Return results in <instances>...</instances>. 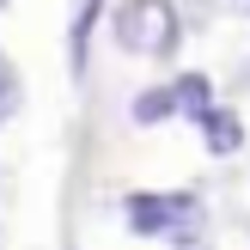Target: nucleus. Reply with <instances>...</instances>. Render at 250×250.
<instances>
[{
	"label": "nucleus",
	"mask_w": 250,
	"mask_h": 250,
	"mask_svg": "<svg viewBox=\"0 0 250 250\" xmlns=\"http://www.w3.org/2000/svg\"><path fill=\"white\" fill-rule=\"evenodd\" d=\"M104 19V0H73V19H67V67L85 73V49H92V31Z\"/></svg>",
	"instance_id": "obj_4"
},
{
	"label": "nucleus",
	"mask_w": 250,
	"mask_h": 250,
	"mask_svg": "<svg viewBox=\"0 0 250 250\" xmlns=\"http://www.w3.org/2000/svg\"><path fill=\"white\" fill-rule=\"evenodd\" d=\"M122 220H128L134 238H195L202 202L189 189H128L122 195Z\"/></svg>",
	"instance_id": "obj_2"
},
{
	"label": "nucleus",
	"mask_w": 250,
	"mask_h": 250,
	"mask_svg": "<svg viewBox=\"0 0 250 250\" xmlns=\"http://www.w3.org/2000/svg\"><path fill=\"white\" fill-rule=\"evenodd\" d=\"M171 92H177V116H189V122H202L208 110H214V80H208V73H177Z\"/></svg>",
	"instance_id": "obj_5"
},
{
	"label": "nucleus",
	"mask_w": 250,
	"mask_h": 250,
	"mask_svg": "<svg viewBox=\"0 0 250 250\" xmlns=\"http://www.w3.org/2000/svg\"><path fill=\"white\" fill-rule=\"evenodd\" d=\"M226 12H238V19H250V0H226Z\"/></svg>",
	"instance_id": "obj_9"
},
{
	"label": "nucleus",
	"mask_w": 250,
	"mask_h": 250,
	"mask_svg": "<svg viewBox=\"0 0 250 250\" xmlns=\"http://www.w3.org/2000/svg\"><path fill=\"white\" fill-rule=\"evenodd\" d=\"M128 116L141 122V128H159V122H171V116H177V92H171V80H165V85H146V92H134Z\"/></svg>",
	"instance_id": "obj_6"
},
{
	"label": "nucleus",
	"mask_w": 250,
	"mask_h": 250,
	"mask_svg": "<svg viewBox=\"0 0 250 250\" xmlns=\"http://www.w3.org/2000/svg\"><path fill=\"white\" fill-rule=\"evenodd\" d=\"M195 128H202V146H208L214 159H232V153H244V116H238L232 104H214L202 122H195Z\"/></svg>",
	"instance_id": "obj_3"
},
{
	"label": "nucleus",
	"mask_w": 250,
	"mask_h": 250,
	"mask_svg": "<svg viewBox=\"0 0 250 250\" xmlns=\"http://www.w3.org/2000/svg\"><path fill=\"white\" fill-rule=\"evenodd\" d=\"M6 110H12V73H6V61H0V122H6Z\"/></svg>",
	"instance_id": "obj_7"
},
{
	"label": "nucleus",
	"mask_w": 250,
	"mask_h": 250,
	"mask_svg": "<svg viewBox=\"0 0 250 250\" xmlns=\"http://www.w3.org/2000/svg\"><path fill=\"white\" fill-rule=\"evenodd\" d=\"M183 6H189V12H220L226 0H183Z\"/></svg>",
	"instance_id": "obj_8"
},
{
	"label": "nucleus",
	"mask_w": 250,
	"mask_h": 250,
	"mask_svg": "<svg viewBox=\"0 0 250 250\" xmlns=\"http://www.w3.org/2000/svg\"><path fill=\"white\" fill-rule=\"evenodd\" d=\"M110 43L141 61H171L183 43V6L177 0H116L110 6Z\"/></svg>",
	"instance_id": "obj_1"
}]
</instances>
